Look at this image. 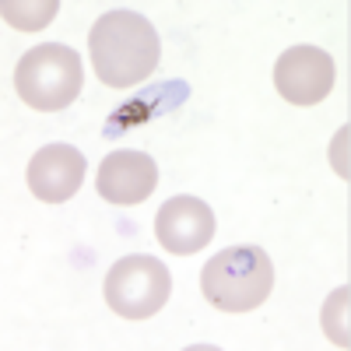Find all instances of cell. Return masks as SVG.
<instances>
[{
	"label": "cell",
	"instance_id": "1",
	"mask_svg": "<svg viewBox=\"0 0 351 351\" xmlns=\"http://www.w3.org/2000/svg\"><path fill=\"white\" fill-rule=\"evenodd\" d=\"M92 67L109 88H134L158 67L162 43L155 25L137 11H106L88 36Z\"/></svg>",
	"mask_w": 351,
	"mask_h": 351
},
{
	"label": "cell",
	"instance_id": "2",
	"mask_svg": "<svg viewBox=\"0 0 351 351\" xmlns=\"http://www.w3.org/2000/svg\"><path fill=\"white\" fill-rule=\"evenodd\" d=\"M274 288V263L260 246H228L200 271V291L218 313H253Z\"/></svg>",
	"mask_w": 351,
	"mask_h": 351
},
{
	"label": "cell",
	"instance_id": "3",
	"mask_svg": "<svg viewBox=\"0 0 351 351\" xmlns=\"http://www.w3.org/2000/svg\"><path fill=\"white\" fill-rule=\"evenodd\" d=\"M81 56L71 46L46 43L21 53V60L14 67V92L25 106H32L39 112H56L67 109L77 92H81Z\"/></svg>",
	"mask_w": 351,
	"mask_h": 351
},
{
	"label": "cell",
	"instance_id": "4",
	"mask_svg": "<svg viewBox=\"0 0 351 351\" xmlns=\"http://www.w3.org/2000/svg\"><path fill=\"white\" fill-rule=\"evenodd\" d=\"M106 302L123 319H148L158 316L172 295V274L162 260L148 253H134L116 260L106 274Z\"/></svg>",
	"mask_w": 351,
	"mask_h": 351
},
{
	"label": "cell",
	"instance_id": "5",
	"mask_svg": "<svg viewBox=\"0 0 351 351\" xmlns=\"http://www.w3.org/2000/svg\"><path fill=\"white\" fill-rule=\"evenodd\" d=\"M274 88L291 106H316L334 88V56L319 46H291L274 64Z\"/></svg>",
	"mask_w": 351,
	"mask_h": 351
},
{
	"label": "cell",
	"instance_id": "6",
	"mask_svg": "<svg viewBox=\"0 0 351 351\" xmlns=\"http://www.w3.org/2000/svg\"><path fill=\"white\" fill-rule=\"evenodd\" d=\"M155 236L176 256L200 253L215 239V211H211V204H204L200 197H190V193L169 197L158 208Z\"/></svg>",
	"mask_w": 351,
	"mask_h": 351
},
{
	"label": "cell",
	"instance_id": "7",
	"mask_svg": "<svg viewBox=\"0 0 351 351\" xmlns=\"http://www.w3.org/2000/svg\"><path fill=\"white\" fill-rule=\"evenodd\" d=\"M158 186V165L148 152H109L99 165L95 190L116 208H137Z\"/></svg>",
	"mask_w": 351,
	"mask_h": 351
},
{
	"label": "cell",
	"instance_id": "8",
	"mask_svg": "<svg viewBox=\"0 0 351 351\" xmlns=\"http://www.w3.org/2000/svg\"><path fill=\"white\" fill-rule=\"evenodd\" d=\"M88 176V158L71 144H46L28 162V190L43 204H64L71 200Z\"/></svg>",
	"mask_w": 351,
	"mask_h": 351
},
{
	"label": "cell",
	"instance_id": "9",
	"mask_svg": "<svg viewBox=\"0 0 351 351\" xmlns=\"http://www.w3.org/2000/svg\"><path fill=\"white\" fill-rule=\"evenodd\" d=\"M4 21L14 25L18 32H39V28H46L56 11H60V0H4Z\"/></svg>",
	"mask_w": 351,
	"mask_h": 351
},
{
	"label": "cell",
	"instance_id": "10",
	"mask_svg": "<svg viewBox=\"0 0 351 351\" xmlns=\"http://www.w3.org/2000/svg\"><path fill=\"white\" fill-rule=\"evenodd\" d=\"M348 299H351V288H337L334 295L327 299L324 306V316H319V324H324L327 337L337 344V348H351V334H348Z\"/></svg>",
	"mask_w": 351,
	"mask_h": 351
}]
</instances>
